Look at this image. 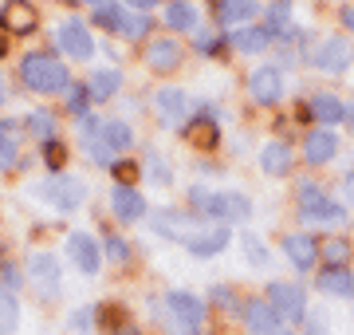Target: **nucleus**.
Masks as SVG:
<instances>
[{
  "mask_svg": "<svg viewBox=\"0 0 354 335\" xmlns=\"http://www.w3.org/2000/svg\"><path fill=\"white\" fill-rule=\"evenodd\" d=\"M20 79H24L28 91L36 95H59V91L71 87V75H67V64L55 60L51 52H32L20 60Z\"/></svg>",
  "mask_w": 354,
  "mask_h": 335,
  "instance_id": "f257e3e1",
  "label": "nucleus"
},
{
  "mask_svg": "<svg viewBox=\"0 0 354 335\" xmlns=\"http://www.w3.org/2000/svg\"><path fill=\"white\" fill-rule=\"evenodd\" d=\"M189 201L197 209V217H209V221H244L252 213V201L236 190H221V194H209V190H189Z\"/></svg>",
  "mask_w": 354,
  "mask_h": 335,
  "instance_id": "f03ea898",
  "label": "nucleus"
},
{
  "mask_svg": "<svg viewBox=\"0 0 354 335\" xmlns=\"http://www.w3.org/2000/svg\"><path fill=\"white\" fill-rule=\"evenodd\" d=\"M32 194H36L44 206L59 209V213H75V209L87 201V185L79 178H71V174H48L44 181L32 185Z\"/></svg>",
  "mask_w": 354,
  "mask_h": 335,
  "instance_id": "7ed1b4c3",
  "label": "nucleus"
},
{
  "mask_svg": "<svg viewBox=\"0 0 354 335\" xmlns=\"http://www.w3.org/2000/svg\"><path fill=\"white\" fill-rule=\"evenodd\" d=\"M130 142H134V130H130V123H122V118H106L99 127V138L83 142V150L91 154V162H99V166H111L114 158L127 150Z\"/></svg>",
  "mask_w": 354,
  "mask_h": 335,
  "instance_id": "20e7f679",
  "label": "nucleus"
},
{
  "mask_svg": "<svg viewBox=\"0 0 354 335\" xmlns=\"http://www.w3.org/2000/svg\"><path fill=\"white\" fill-rule=\"evenodd\" d=\"M24 276H28V284L36 288V296L48 300V304L59 296V288H64V272H59V257H55V253H32Z\"/></svg>",
  "mask_w": 354,
  "mask_h": 335,
  "instance_id": "39448f33",
  "label": "nucleus"
},
{
  "mask_svg": "<svg viewBox=\"0 0 354 335\" xmlns=\"http://www.w3.org/2000/svg\"><path fill=\"white\" fill-rule=\"evenodd\" d=\"M165 311H169V320H174L177 335H197L205 327V300L193 296V292H169L165 296Z\"/></svg>",
  "mask_w": 354,
  "mask_h": 335,
  "instance_id": "423d86ee",
  "label": "nucleus"
},
{
  "mask_svg": "<svg viewBox=\"0 0 354 335\" xmlns=\"http://www.w3.org/2000/svg\"><path fill=\"white\" fill-rule=\"evenodd\" d=\"M268 308L276 311V320H288V323H299L307 316V296L299 284H288V280H276L268 288Z\"/></svg>",
  "mask_w": 354,
  "mask_h": 335,
  "instance_id": "0eeeda50",
  "label": "nucleus"
},
{
  "mask_svg": "<svg viewBox=\"0 0 354 335\" xmlns=\"http://www.w3.org/2000/svg\"><path fill=\"white\" fill-rule=\"evenodd\" d=\"M55 48H59L64 55H71V60H91V55H95V39H91V32H87L83 20L67 16L64 24L55 28Z\"/></svg>",
  "mask_w": 354,
  "mask_h": 335,
  "instance_id": "6e6552de",
  "label": "nucleus"
},
{
  "mask_svg": "<svg viewBox=\"0 0 354 335\" xmlns=\"http://www.w3.org/2000/svg\"><path fill=\"white\" fill-rule=\"evenodd\" d=\"M150 229L158 233V237H165V241H189L193 233L201 229V221L193 217V213H181V209H158L150 217Z\"/></svg>",
  "mask_w": 354,
  "mask_h": 335,
  "instance_id": "1a4fd4ad",
  "label": "nucleus"
},
{
  "mask_svg": "<svg viewBox=\"0 0 354 335\" xmlns=\"http://www.w3.org/2000/svg\"><path fill=\"white\" fill-rule=\"evenodd\" d=\"M299 217L304 221H342V206L327 197L315 181L299 185Z\"/></svg>",
  "mask_w": 354,
  "mask_h": 335,
  "instance_id": "9d476101",
  "label": "nucleus"
},
{
  "mask_svg": "<svg viewBox=\"0 0 354 335\" xmlns=\"http://www.w3.org/2000/svg\"><path fill=\"white\" fill-rule=\"evenodd\" d=\"M67 257L75 260V269L83 272V276H99L102 248H99V241H95L87 229H75L71 237H67Z\"/></svg>",
  "mask_w": 354,
  "mask_h": 335,
  "instance_id": "9b49d317",
  "label": "nucleus"
},
{
  "mask_svg": "<svg viewBox=\"0 0 354 335\" xmlns=\"http://www.w3.org/2000/svg\"><path fill=\"white\" fill-rule=\"evenodd\" d=\"M248 95L260 107H276L283 99V71L279 67H256L248 75Z\"/></svg>",
  "mask_w": 354,
  "mask_h": 335,
  "instance_id": "f8f14e48",
  "label": "nucleus"
},
{
  "mask_svg": "<svg viewBox=\"0 0 354 335\" xmlns=\"http://www.w3.org/2000/svg\"><path fill=\"white\" fill-rule=\"evenodd\" d=\"M153 111H158V118H162L165 127H181L185 115H189V95L181 87H162L153 95Z\"/></svg>",
  "mask_w": 354,
  "mask_h": 335,
  "instance_id": "ddd939ff",
  "label": "nucleus"
},
{
  "mask_svg": "<svg viewBox=\"0 0 354 335\" xmlns=\"http://www.w3.org/2000/svg\"><path fill=\"white\" fill-rule=\"evenodd\" d=\"M142 60H146L150 71H174V67L181 64V44L169 39V36L150 39V44H146V52H142Z\"/></svg>",
  "mask_w": 354,
  "mask_h": 335,
  "instance_id": "4468645a",
  "label": "nucleus"
},
{
  "mask_svg": "<svg viewBox=\"0 0 354 335\" xmlns=\"http://www.w3.org/2000/svg\"><path fill=\"white\" fill-rule=\"evenodd\" d=\"M291 166H295V154H291V146L288 142H264V150H260V170H264L268 178H288Z\"/></svg>",
  "mask_w": 354,
  "mask_h": 335,
  "instance_id": "2eb2a0df",
  "label": "nucleus"
},
{
  "mask_svg": "<svg viewBox=\"0 0 354 335\" xmlns=\"http://www.w3.org/2000/svg\"><path fill=\"white\" fill-rule=\"evenodd\" d=\"M351 44L339 36H327L323 44L315 48V55H311V64L323 67V71H342V67H351Z\"/></svg>",
  "mask_w": 354,
  "mask_h": 335,
  "instance_id": "dca6fc26",
  "label": "nucleus"
},
{
  "mask_svg": "<svg viewBox=\"0 0 354 335\" xmlns=\"http://www.w3.org/2000/svg\"><path fill=\"white\" fill-rule=\"evenodd\" d=\"M228 237H232V233L225 229V225H213V229H197L189 237V241H185V248H189L193 257H216V253H225L228 248Z\"/></svg>",
  "mask_w": 354,
  "mask_h": 335,
  "instance_id": "f3484780",
  "label": "nucleus"
},
{
  "mask_svg": "<svg viewBox=\"0 0 354 335\" xmlns=\"http://www.w3.org/2000/svg\"><path fill=\"white\" fill-rule=\"evenodd\" d=\"M283 253H288V260L299 272H307V269L319 264V245L307 237V233H288V237H283Z\"/></svg>",
  "mask_w": 354,
  "mask_h": 335,
  "instance_id": "a211bd4d",
  "label": "nucleus"
},
{
  "mask_svg": "<svg viewBox=\"0 0 354 335\" xmlns=\"http://www.w3.org/2000/svg\"><path fill=\"white\" fill-rule=\"evenodd\" d=\"M335 154H339V138H335L330 130H307V138H304V158L311 162V166H327Z\"/></svg>",
  "mask_w": 354,
  "mask_h": 335,
  "instance_id": "6ab92c4d",
  "label": "nucleus"
},
{
  "mask_svg": "<svg viewBox=\"0 0 354 335\" xmlns=\"http://www.w3.org/2000/svg\"><path fill=\"white\" fill-rule=\"evenodd\" d=\"M244 327L252 335H276L279 332V320H276V311L268 308V300H248L244 304Z\"/></svg>",
  "mask_w": 354,
  "mask_h": 335,
  "instance_id": "aec40b11",
  "label": "nucleus"
},
{
  "mask_svg": "<svg viewBox=\"0 0 354 335\" xmlns=\"http://www.w3.org/2000/svg\"><path fill=\"white\" fill-rule=\"evenodd\" d=\"M111 209H114V217L118 221H138L142 213H146V201H142L138 190H130V185H114V194H111Z\"/></svg>",
  "mask_w": 354,
  "mask_h": 335,
  "instance_id": "412c9836",
  "label": "nucleus"
},
{
  "mask_svg": "<svg viewBox=\"0 0 354 335\" xmlns=\"http://www.w3.org/2000/svg\"><path fill=\"white\" fill-rule=\"evenodd\" d=\"M252 16H260V4L256 0H221L216 4V20L228 28H244Z\"/></svg>",
  "mask_w": 354,
  "mask_h": 335,
  "instance_id": "4be33fe9",
  "label": "nucleus"
},
{
  "mask_svg": "<svg viewBox=\"0 0 354 335\" xmlns=\"http://www.w3.org/2000/svg\"><path fill=\"white\" fill-rule=\"evenodd\" d=\"M165 24L174 28V32H197L201 12H197L193 0H174V4H165Z\"/></svg>",
  "mask_w": 354,
  "mask_h": 335,
  "instance_id": "5701e85b",
  "label": "nucleus"
},
{
  "mask_svg": "<svg viewBox=\"0 0 354 335\" xmlns=\"http://www.w3.org/2000/svg\"><path fill=\"white\" fill-rule=\"evenodd\" d=\"M16 162H20V127L0 118V174L12 170Z\"/></svg>",
  "mask_w": 354,
  "mask_h": 335,
  "instance_id": "b1692460",
  "label": "nucleus"
},
{
  "mask_svg": "<svg viewBox=\"0 0 354 335\" xmlns=\"http://www.w3.org/2000/svg\"><path fill=\"white\" fill-rule=\"evenodd\" d=\"M268 39H272V32L268 28H252V24H244L232 32V48L244 55H256V52H264L268 48Z\"/></svg>",
  "mask_w": 354,
  "mask_h": 335,
  "instance_id": "393cba45",
  "label": "nucleus"
},
{
  "mask_svg": "<svg viewBox=\"0 0 354 335\" xmlns=\"http://www.w3.org/2000/svg\"><path fill=\"white\" fill-rule=\"evenodd\" d=\"M311 115L319 118V123H342L346 118V107H342L339 95H327V91H319V95H311Z\"/></svg>",
  "mask_w": 354,
  "mask_h": 335,
  "instance_id": "a878e982",
  "label": "nucleus"
},
{
  "mask_svg": "<svg viewBox=\"0 0 354 335\" xmlns=\"http://www.w3.org/2000/svg\"><path fill=\"white\" fill-rule=\"evenodd\" d=\"M24 134H32L36 142H55V134H59V127H55V115L51 111H32V115L24 118Z\"/></svg>",
  "mask_w": 354,
  "mask_h": 335,
  "instance_id": "bb28decb",
  "label": "nucleus"
},
{
  "mask_svg": "<svg viewBox=\"0 0 354 335\" xmlns=\"http://www.w3.org/2000/svg\"><path fill=\"white\" fill-rule=\"evenodd\" d=\"M185 138H189L193 146H201V150H213L216 138H221V134H216L213 115H197V118H193L189 127H185Z\"/></svg>",
  "mask_w": 354,
  "mask_h": 335,
  "instance_id": "cd10ccee",
  "label": "nucleus"
},
{
  "mask_svg": "<svg viewBox=\"0 0 354 335\" xmlns=\"http://www.w3.org/2000/svg\"><path fill=\"white\" fill-rule=\"evenodd\" d=\"M118 87H122V75L111 71V67H102V71H95V75L87 79V95L91 99H111V95H118Z\"/></svg>",
  "mask_w": 354,
  "mask_h": 335,
  "instance_id": "c85d7f7f",
  "label": "nucleus"
},
{
  "mask_svg": "<svg viewBox=\"0 0 354 335\" xmlns=\"http://www.w3.org/2000/svg\"><path fill=\"white\" fill-rule=\"evenodd\" d=\"M4 16H8V32H32V28L39 24V16L32 4H24V0H12L8 8H4Z\"/></svg>",
  "mask_w": 354,
  "mask_h": 335,
  "instance_id": "c756f323",
  "label": "nucleus"
},
{
  "mask_svg": "<svg viewBox=\"0 0 354 335\" xmlns=\"http://www.w3.org/2000/svg\"><path fill=\"white\" fill-rule=\"evenodd\" d=\"M241 253H244V260H248L252 269H268V260H272L268 245L260 241V237H256V233H248V229L241 233Z\"/></svg>",
  "mask_w": 354,
  "mask_h": 335,
  "instance_id": "7c9ffc66",
  "label": "nucleus"
},
{
  "mask_svg": "<svg viewBox=\"0 0 354 335\" xmlns=\"http://www.w3.org/2000/svg\"><path fill=\"white\" fill-rule=\"evenodd\" d=\"M16 327H20V300L8 288H0V335H12Z\"/></svg>",
  "mask_w": 354,
  "mask_h": 335,
  "instance_id": "2f4dec72",
  "label": "nucleus"
},
{
  "mask_svg": "<svg viewBox=\"0 0 354 335\" xmlns=\"http://www.w3.org/2000/svg\"><path fill=\"white\" fill-rule=\"evenodd\" d=\"M319 288L327 292V296H351L354 288H351V276L342 269H323L319 272Z\"/></svg>",
  "mask_w": 354,
  "mask_h": 335,
  "instance_id": "473e14b6",
  "label": "nucleus"
},
{
  "mask_svg": "<svg viewBox=\"0 0 354 335\" xmlns=\"http://www.w3.org/2000/svg\"><path fill=\"white\" fill-rule=\"evenodd\" d=\"M95 320H99V311L91 308V304H79V308L67 316V332L71 335H91L95 332Z\"/></svg>",
  "mask_w": 354,
  "mask_h": 335,
  "instance_id": "72a5a7b5",
  "label": "nucleus"
},
{
  "mask_svg": "<svg viewBox=\"0 0 354 335\" xmlns=\"http://www.w3.org/2000/svg\"><path fill=\"white\" fill-rule=\"evenodd\" d=\"M319 257H327L330 269H339V264H346V260H351V245H346L342 237H327V241H323V248H319Z\"/></svg>",
  "mask_w": 354,
  "mask_h": 335,
  "instance_id": "f704fd0d",
  "label": "nucleus"
},
{
  "mask_svg": "<svg viewBox=\"0 0 354 335\" xmlns=\"http://www.w3.org/2000/svg\"><path fill=\"white\" fill-rule=\"evenodd\" d=\"M146 178L153 181V185H169V162H165L162 154H158V150H150V154H146Z\"/></svg>",
  "mask_w": 354,
  "mask_h": 335,
  "instance_id": "c9c22d12",
  "label": "nucleus"
},
{
  "mask_svg": "<svg viewBox=\"0 0 354 335\" xmlns=\"http://www.w3.org/2000/svg\"><path fill=\"white\" fill-rule=\"evenodd\" d=\"M122 20H127V8H118V4H102L95 12V24L106 28V32H122Z\"/></svg>",
  "mask_w": 354,
  "mask_h": 335,
  "instance_id": "e433bc0d",
  "label": "nucleus"
},
{
  "mask_svg": "<svg viewBox=\"0 0 354 335\" xmlns=\"http://www.w3.org/2000/svg\"><path fill=\"white\" fill-rule=\"evenodd\" d=\"M291 24V4L288 0H272V8H268V28L272 32H288Z\"/></svg>",
  "mask_w": 354,
  "mask_h": 335,
  "instance_id": "4c0bfd02",
  "label": "nucleus"
},
{
  "mask_svg": "<svg viewBox=\"0 0 354 335\" xmlns=\"http://www.w3.org/2000/svg\"><path fill=\"white\" fill-rule=\"evenodd\" d=\"M146 28H150V16H130L122 20V36H146Z\"/></svg>",
  "mask_w": 354,
  "mask_h": 335,
  "instance_id": "58836bf2",
  "label": "nucleus"
},
{
  "mask_svg": "<svg viewBox=\"0 0 354 335\" xmlns=\"http://www.w3.org/2000/svg\"><path fill=\"white\" fill-rule=\"evenodd\" d=\"M106 257H114L118 264H122V260H130V245L118 237V233H114V237H106Z\"/></svg>",
  "mask_w": 354,
  "mask_h": 335,
  "instance_id": "ea45409f",
  "label": "nucleus"
},
{
  "mask_svg": "<svg viewBox=\"0 0 354 335\" xmlns=\"http://www.w3.org/2000/svg\"><path fill=\"white\" fill-rule=\"evenodd\" d=\"M67 107H71V115L83 118V107H87V87H67Z\"/></svg>",
  "mask_w": 354,
  "mask_h": 335,
  "instance_id": "a19ab883",
  "label": "nucleus"
},
{
  "mask_svg": "<svg viewBox=\"0 0 354 335\" xmlns=\"http://www.w3.org/2000/svg\"><path fill=\"white\" fill-rule=\"evenodd\" d=\"M213 300L221 308H232V288H213Z\"/></svg>",
  "mask_w": 354,
  "mask_h": 335,
  "instance_id": "79ce46f5",
  "label": "nucleus"
},
{
  "mask_svg": "<svg viewBox=\"0 0 354 335\" xmlns=\"http://www.w3.org/2000/svg\"><path fill=\"white\" fill-rule=\"evenodd\" d=\"M342 197H346V206H354V170L346 174V181H342Z\"/></svg>",
  "mask_w": 354,
  "mask_h": 335,
  "instance_id": "37998d69",
  "label": "nucleus"
},
{
  "mask_svg": "<svg viewBox=\"0 0 354 335\" xmlns=\"http://www.w3.org/2000/svg\"><path fill=\"white\" fill-rule=\"evenodd\" d=\"M130 8H138V12H150V8H158L162 0H127Z\"/></svg>",
  "mask_w": 354,
  "mask_h": 335,
  "instance_id": "c03bdc74",
  "label": "nucleus"
},
{
  "mask_svg": "<svg viewBox=\"0 0 354 335\" xmlns=\"http://www.w3.org/2000/svg\"><path fill=\"white\" fill-rule=\"evenodd\" d=\"M8 39H12V36H8V28H0V55L8 52Z\"/></svg>",
  "mask_w": 354,
  "mask_h": 335,
  "instance_id": "a18cd8bd",
  "label": "nucleus"
},
{
  "mask_svg": "<svg viewBox=\"0 0 354 335\" xmlns=\"http://www.w3.org/2000/svg\"><path fill=\"white\" fill-rule=\"evenodd\" d=\"M342 24H346V28L354 32V8H346V12H342Z\"/></svg>",
  "mask_w": 354,
  "mask_h": 335,
  "instance_id": "49530a36",
  "label": "nucleus"
},
{
  "mask_svg": "<svg viewBox=\"0 0 354 335\" xmlns=\"http://www.w3.org/2000/svg\"><path fill=\"white\" fill-rule=\"evenodd\" d=\"M87 4H95V8H102V4H111V0H87Z\"/></svg>",
  "mask_w": 354,
  "mask_h": 335,
  "instance_id": "de8ad7c7",
  "label": "nucleus"
},
{
  "mask_svg": "<svg viewBox=\"0 0 354 335\" xmlns=\"http://www.w3.org/2000/svg\"><path fill=\"white\" fill-rule=\"evenodd\" d=\"M0 103H4V75H0Z\"/></svg>",
  "mask_w": 354,
  "mask_h": 335,
  "instance_id": "09e8293b",
  "label": "nucleus"
},
{
  "mask_svg": "<svg viewBox=\"0 0 354 335\" xmlns=\"http://www.w3.org/2000/svg\"><path fill=\"white\" fill-rule=\"evenodd\" d=\"M276 335H291V332H283V327H279V332H276Z\"/></svg>",
  "mask_w": 354,
  "mask_h": 335,
  "instance_id": "8fccbe9b",
  "label": "nucleus"
},
{
  "mask_svg": "<svg viewBox=\"0 0 354 335\" xmlns=\"http://www.w3.org/2000/svg\"><path fill=\"white\" fill-rule=\"evenodd\" d=\"M351 288H354V272H351Z\"/></svg>",
  "mask_w": 354,
  "mask_h": 335,
  "instance_id": "3c124183",
  "label": "nucleus"
},
{
  "mask_svg": "<svg viewBox=\"0 0 354 335\" xmlns=\"http://www.w3.org/2000/svg\"><path fill=\"white\" fill-rule=\"evenodd\" d=\"M0 12H4V0H0Z\"/></svg>",
  "mask_w": 354,
  "mask_h": 335,
  "instance_id": "603ef678",
  "label": "nucleus"
},
{
  "mask_svg": "<svg viewBox=\"0 0 354 335\" xmlns=\"http://www.w3.org/2000/svg\"><path fill=\"white\" fill-rule=\"evenodd\" d=\"M127 335H134V332H127Z\"/></svg>",
  "mask_w": 354,
  "mask_h": 335,
  "instance_id": "864d4df0",
  "label": "nucleus"
}]
</instances>
